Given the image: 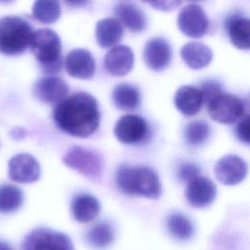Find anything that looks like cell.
<instances>
[{
	"instance_id": "44dd1931",
	"label": "cell",
	"mask_w": 250,
	"mask_h": 250,
	"mask_svg": "<svg viewBox=\"0 0 250 250\" xmlns=\"http://www.w3.org/2000/svg\"><path fill=\"white\" fill-rule=\"evenodd\" d=\"M95 34L96 40L102 48H109L121 40L123 28L118 20L106 18L98 21Z\"/></svg>"
},
{
	"instance_id": "5b68a950",
	"label": "cell",
	"mask_w": 250,
	"mask_h": 250,
	"mask_svg": "<svg viewBox=\"0 0 250 250\" xmlns=\"http://www.w3.org/2000/svg\"><path fill=\"white\" fill-rule=\"evenodd\" d=\"M63 163L93 181L101 180L104 172V160L100 153L82 146H72L62 158Z\"/></svg>"
},
{
	"instance_id": "1f68e13d",
	"label": "cell",
	"mask_w": 250,
	"mask_h": 250,
	"mask_svg": "<svg viewBox=\"0 0 250 250\" xmlns=\"http://www.w3.org/2000/svg\"><path fill=\"white\" fill-rule=\"evenodd\" d=\"M149 5H151L154 9L160 10V11H172L176 9L178 6L181 5L180 1H154L149 2Z\"/></svg>"
},
{
	"instance_id": "484cf974",
	"label": "cell",
	"mask_w": 250,
	"mask_h": 250,
	"mask_svg": "<svg viewBox=\"0 0 250 250\" xmlns=\"http://www.w3.org/2000/svg\"><path fill=\"white\" fill-rule=\"evenodd\" d=\"M22 190L10 184L0 186V211L3 213H12L17 211L22 204Z\"/></svg>"
},
{
	"instance_id": "cb8c5ba5",
	"label": "cell",
	"mask_w": 250,
	"mask_h": 250,
	"mask_svg": "<svg viewBox=\"0 0 250 250\" xmlns=\"http://www.w3.org/2000/svg\"><path fill=\"white\" fill-rule=\"evenodd\" d=\"M114 237V229L111 225L106 222L96 224L86 233L88 244L98 250L108 247L113 242Z\"/></svg>"
},
{
	"instance_id": "9a60e30c",
	"label": "cell",
	"mask_w": 250,
	"mask_h": 250,
	"mask_svg": "<svg viewBox=\"0 0 250 250\" xmlns=\"http://www.w3.org/2000/svg\"><path fill=\"white\" fill-rule=\"evenodd\" d=\"M65 69L68 75L78 79H90L95 74V60L85 49H73L65 58Z\"/></svg>"
},
{
	"instance_id": "d6986e66",
	"label": "cell",
	"mask_w": 250,
	"mask_h": 250,
	"mask_svg": "<svg viewBox=\"0 0 250 250\" xmlns=\"http://www.w3.org/2000/svg\"><path fill=\"white\" fill-rule=\"evenodd\" d=\"M181 57L183 61L193 69H200L207 66L212 59V50L205 44L199 42H188L181 49Z\"/></svg>"
},
{
	"instance_id": "4316f807",
	"label": "cell",
	"mask_w": 250,
	"mask_h": 250,
	"mask_svg": "<svg viewBox=\"0 0 250 250\" xmlns=\"http://www.w3.org/2000/svg\"><path fill=\"white\" fill-rule=\"evenodd\" d=\"M32 16L43 23H52L61 16V5L54 0H38L32 5Z\"/></svg>"
},
{
	"instance_id": "4fadbf2b",
	"label": "cell",
	"mask_w": 250,
	"mask_h": 250,
	"mask_svg": "<svg viewBox=\"0 0 250 250\" xmlns=\"http://www.w3.org/2000/svg\"><path fill=\"white\" fill-rule=\"evenodd\" d=\"M217 194L215 184L208 178L198 176L188 182L185 195L188 203L195 208H203L210 205Z\"/></svg>"
},
{
	"instance_id": "52a82bcc",
	"label": "cell",
	"mask_w": 250,
	"mask_h": 250,
	"mask_svg": "<svg viewBox=\"0 0 250 250\" xmlns=\"http://www.w3.org/2000/svg\"><path fill=\"white\" fill-rule=\"evenodd\" d=\"M244 104L236 96L220 93L208 103L212 119L220 123H233L244 114Z\"/></svg>"
},
{
	"instance_id": "e0dca14e",
	"label": "cell",
	"mask_w": 250,
	"mask_h": 250,
	"mask_svg": "<svg viewBox=\"0 0 250 250\" xmlns=\"http://www.w3.org/2000/svg\"><path fill=\"white\" fill-rule=\"evenodd\" d=\"M174 103L180 112L184 115L191 116L199 112L203 104V98L198 88L185 85L177 90Z\"/></svg>"
},
{
	"instance_id": "9c48e42d",
	"label": "cell",
	"mask_w": 250,
	"mask_h": 250,
	"mask_svg": "<svg viewBox=\"0 0 250 250\" xmlns=\"http://www.w3.org/2000/svg\"><path fill=\"white\" fill-rule=\"evenodd\" d=\"M113 132L119 142L134 145L143 142L146 138L148 128L143 117L136 114H126L118 119Z\"/></svg>"
},
{
	"instance_id": "836d02e7",
	"label": "cell",
	"mask_w": 250,
	"mask_h": 250,
	"mask_svg": "<svg viewBox=\"0 0 250 250\" xmlns=\"http://www.w3.org/2000/svg\"><path fill=\"white\" fill-rule=\"evenodd\" d=\"M0 250H14V248L5 241H0Z\"/></svg>"
},
{
	"instance_id": "3957f363",
	"label": "cell",
	"mask_w": 250,
	"mask_h": 250,
	"mask_svg": "<svg viewBox=\"0 0 250 250\" xmlns=\"http://www.w3.org/2000/svg\"><path fill=\"white\" fill-rule=\"evenodd\" d=\"M34 30L24 19L18 16L0 18V53L15 56L29 48Z\"/></svg>"
},
{
	"instance_id": "8992f818",
	"label": "cell",
	"mask_w": 250,
	"mask_h": 250,
	"mask_svg": "<svg viewBox=\"0 0 250 250\" xmlns=\"http://www.w3.org/2000/svg\"><path fill=\"white\" fill-rule=\"evenodd\" d=\"M21 250H74V247L65 233L48 228H38L24 237Z\"/></svg>"
},
{
	"instance_id": "d6a6232c",
	"label": "cell",
	"mask_w": 250,
	"mask_h": 250,
	"mask_svg": "<svg viewBox=\"0 0 250 250\" xmlns=\"http://www.w3.org/2000/svg\"><path fill=\"white\" fill-rule=\"evenodd\" d=\"M10 136L15 140H21L26 136V131L21 127H16L11 130Z\"/></svg>"
},
{
	"instance_id": "7402d4cb",
	"label": "cell",
	"mask_w": 250,
	"mask_h": 250,
	"mask_svg": "<svg viewBox=\"0 0 250 250\" xmlns=\"http://www.w3.org/2000/svg\"><path fill=\"white\" fill-rule=\"evenodd\" d=\"M112 101L120 110H133L141 103V94L137 87L128 83H120L112 91Z\"/></svg>"
},
{
	"instance_id": "ba28073f",
	"label": "cell",
	"mask_w": 250,
	"mask_h": 250,
	"mask_svg": "<svg viewBox=\"0 0 250 250\" xmlns=\"http://www.w3.org/2000/svg\"><path fill=\"white\" fill-rule=\"evenodd\" d=\"M177 23L182 33L192 38L202 37L209 26V21L204 10L194 3L188 4L181 10Z\"/></svg>"
},
{
	"instance_id": "7c38bea8",
	"label": "cell",
	"mask_w": 250,
	"mask_h": 250,
	"mask_svg": "<svg viewBox=\"0 0 250 250\" xmlns=\"http://www.w3.org/2000/svg\"><path fill=\"white\" fill-rule=\"evenodd\" d=\"M33 95L46 104L60 103L68 94V85L62 78L47 75L38 79L33 86Z\"/></svg>"
},
{
	"instance_id": "7a4b0ae2",
	"label": "cell",
	"mask_w": 250,
	"mask_h": 250,
	"mask_svg": "<svg viewBox=\"0 0 250 250\" xmlns=\"http://www.w3.org/2000/svg\"><path fill=\"white\" fill-rule=\"evenodd\" d=\"M115 184L123 193L157 199L161 185L156 172L146 166H120L115 173Z\"/></svg>"
},
{
	"instance_id": "6da1fadb",
	"label": "cell",
	"mask_w": 250,
	"mask_h": 250,
	"mask_svg": "<svg viewBox=\"0 0 250 250\" xmlns=\"http://www.w3.org/2000/svg\"><path fill=\"white\" fill-rule=\"evenodd\" d=\"M53 118L57 126L66 134L87 138L98 129L101 114L96 99L88 93L79 92L58 103Z\"/></svg>"
},
{
	"instance_id": "f546056e",
	"label": "cell",
	"mask_w": 250,
	"mask_h": 250,
	"mask_svg": "<svg viewBox=\"0 0 250 250\" xmlns=\"http://www.w3.org/2000/svg\"><path fill=\"white\" fill-rule=\"evenodd\" d=\"M199 176V168L192 163H183L179 168V178L182 182H190Z\"/></svg>"
},
{
	"instance_id": "83f0119b",
	"label": "cell",
	"mask_w": 250,
	"mask_h": 250,
	"mask_svg": "<svg viewBox=\"0 0 250 250\" xmlns=\"http://www.w3.org/2000/svg\"><path fill=\"white\" fill-rule=\"evenodd\" d=\"M209 133V125L204 121L196 120L187 124L184 131V136L188 145L199 146L208 139Z\"/></svg>"
},
{
	"instance_id": "603a6c76",
	"label": "cell",
	"mask_w": 250,
	"mask_h": 250,
	"mask_svg": "<svg viewBox=\"0 0 250 250\" xmlns=\"http://www.w3.org/2000/svg\"><path fill=\"white\" fill-rule=\"evenodd\" d=\"M228 32L231 44L241 50L249 49L250 21L247 18L237 16L229 21Z\"/></svg>"
},
{
	"instance_id": "5bb4252c",
	"label": "cell",
	"mask_w": 250,
	"mask_h": 250,
	"mask_svg": "<svg viewBox=\"0 0 250 250\" xmlns=\"http://www.w3.org/2000/svg\"><path fill=\"white\" fill-rule=\"evenodd\" d=\"M144 61L154 71L165 69L171 61V48L166 39L162 37L150 38L144 48Z\"/></svg>"
},
{
	"instance_id": "8fae6325",
	"label": "cell",
	"mask_w": 250,
	"mask_h": 250,
	"mask_svg": "<svg viewBox=\"0 0 250 250\" xmlns=\"http://www.w3.org/2000/svg\"><path fill=\"white\" fill-rule=\"evenodd\" d=\"M214 172L222 184L233 186L242 182L246 177L247 164L239 156L229 154L217 161Z\"/></svg>"
},
{
	"instance_id": "ffe728a7",
	"label": "cell",
	"mask_w": 250,
	"mask_h": 250,
	"mask_svg": "<svg viewBox=\"0 0 250 250\" xmlns=\"http://www.w3.org/2000/svg\"><path fill=\"white\" fill-rule=\"evenodd\" d=\"M120 21L133 32H142L146 26V18L142 9L135 4L120 2L114 8Z\"/></svg>"
},
{
	"instance_id": "30bf717a",
	"label": "cell",
	"mask_w": 250,
	"mask_h": 250,
	"mask_svg": "<svg viewBox=\"0 0 250 250\" xmlns=\"http://www.w3.org/2000/svg\"><path fill=\"white\" fill-rule=\"evenodd\" d=\"M8 173L12 181L29 184L40 178L41 168L38 161L31 154L21 152L14 155L9 160Z\"/></svg>"
},
{
	"instance_id": "f1b7e54d",
	"label": "cell",
	"mask_w": 250,
	"mask_h": 250,
	"mask_svg": "<svg viewBox=\"0 0 250 250\" xmlns=\"http://www.w3.org/2000/svg\"><path fill=\"white\" fill-rule=\"evenodd\" d=\"M201 94H202V98H203V103L206 102L207 104L217 95H219L221 92V86L217 81L214 80H208V81H204L201 85V88L199 89Z\"/></svg>"
},
{
	"instance_id": "d4e9b609",
	"label": "cell",
	"mask_w": 250,
	"mask_h": 250,
	"mask_svg": "<svg viewBox=\"0 0 250 250\" xmlns=\"http://www.w3.org/2000/svg\"><path fill=\"white\" fill-rule=\"evenodd\" d=\"M167 229L174 238L180 241L188 240L194 232L191 221L181 213H173L168 217Z\"/></svg>"
},
{
	"instance_id": "4dcf8cb0",
	"label": "cell",
	"mask_w": 250,
	"mask_h": 250,
	"mask_svg": "<svg viewBox=\"0 0 250 250\" xmlns=\"http://www.w3.org/2000/svg\"><path fill=\"white\" fill-rule=\"evenodd\" d=\"M236 135L239 140L245 144L249 143L250 139V122L249 116L246 115L237 125L236 127Z\"/></svg>"
},
{
	"instance_id": "2e32d148",
	"label": "cell",
	"mask_w": 250,
	"mask_h": 250,
	"mask_svg": "<svg viewBox=\"0 0 250 250\" xmlns=\"http://www.w3.org/2000/svg\"><path fill=\"white\" fill-rule=\"evenodd\" d=\"M134 65V53L126 45L112 47L104 56V66L114 76L129 73Z\"/></svg>"
},
{
	"instance_id": "ac0fdd59",
	"label": "cell",
	"mask_w": 250,
	"mask_h": 250,
	"mask_svg": "<svg viewBox=\"0 0 250 250\" xmlns=\"http://www.w3.org/2000/svg\"><path fill=\"white\" fill-rule=\"evenodd\" d=\"M101 211L99 200L88 193H79L72 198L71 212L80 223H89L97 218Z\"/></svg>"
},
{
	"instance_id": "277c9868",
	"label": "cell",
	"mask_w": 250,
	"mask_h": 250,
	"mask_svg": "<svg viewBox=\"0 0 250 250\" xmlns=\"http://www.w3.org/2000/svg\"><path fill=\"white\" fill-rule=\"evenodd\" d=\"M29 48L44 72L56 73L62 69L61 39L53 29L35 30Z\"/></svg>"
}]
</instances>
